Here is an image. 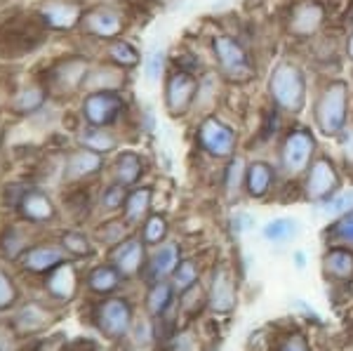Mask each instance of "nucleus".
<instances>
[{"label":"nucleus","mask_w":353,"mask_h":351,"mask_svg":"<svg viewBox=\"0 0 353 351\" xmlns=\"http://www.w3.org/2000/svg\"><path fill=\"white\" fill-rule=\"evenodd\" d=\"M349 85L344 81H330L313 104V123L325 137H339L349 126Z\"/></svg>","instance_id":"1"},{"label":"nucleus","mask_w":353,"mask_h":351,"mask_svg":"<svg viewBox=\"0 0 353 351\" xmlns=\"http://www.w3.org/2000/svg\"><path fill=\"white\" fill-rule=\"evenodd\" d=\"M269 97L278 111L297 116L306 106V76L294 61H281L273 66L269 78Z\"/></svg>","instance_id":"2"},{"label":"nucleus","mask_w":353,"mask_h":351,"mask_svg":"<svg viewBox=\"0 0 353 351\" xmlns=\"http://www.w3.org/2000/svg\"><path fill=\"white\" fill-rule=\"evenodd\" d=\"M316 158V139L306 128L288 130L285 139L278 151V168L288 179H297L306 174V170Z\"/></svg>","instance_id":"3"},{"label":"nucleus","mask_w":353,"mask_h":351,"mask_svg":"<svg viewBox=\"0 0 353 351\" xmlns=\"http://www.w3.org/2000/svg\"><path fill=\"white\" fill-rule=\"evenodd\" d=\"M212 54L217 59L219 73L229 81H250L254 73V64L250 59L248 50L243 48V43L231 33H219L212 38Z\"/></svg>","instance_id":"4"},{"label":"nucleus","mask_w":353,"mask_h":351,"mask_svg":"<svg viewBox=\"0 0 353 351\" xmlns=\"http://www.w3.org/2000/svg\"><path fill=\"white\" fill-rule=\"evenodd\" d=\"M198 144L208 156L224 161V158L236 156L238 146V134L229 123H224L221 118L212 116V113H205V118L198 126Z\"/></svg>","instance_id":"5"},{"label":"nucleus","mask_w":353,"mask_h":351,"mask_svg":"<svg viewBox=\"0 0 353 351\" xmlns=\"http://www.w3.org/2000/svg\"><path fill=\"white\" fill-rule=\"evenodd\" d=\"M339 172L337 166L330 156H316L313 163L306 170V179H304V194L311 201H330L334 194L339 191Z\"/></svg>","instance_id":"6"},{"label":"nucleus","mask_w":353,"mask_h":351,"mask_svg":"<svg viewBox=\"0 0 353 351\" xmlns=\"http://www.w3.org/2000/svg\"><path fill=\"white\" fill-rule=\"evenodd\" d=\"M125 111V101L118 90H94L83 101V118L92 128H106L116 123Z\"/></svg>","instance_id":"7"},{"label":"nucleus","mask_w":353,"mask_h":351,"mask_svg":"<svg viewBox=\"0 0 353 351\" xmlns=\"http://www.w3.org/2000/svg\"><path fill=\"white\" fill-rule=\"evenodd\" d=\"M198 97V78L191 71H174L165 83V106L168 113L174 118L186 116L193 106H196Z\"/></svg>","instance_id":"8"},{"label":"nucleus","mask_w":353,"mask_h":351,"mask_svg":"<svg viewBox=\"0 0 353 351\" xmlns=\"http://www.w3.org/2000/svg\"><path fill=\"white\" fill-rule=\"evenodd\" d=\"M325 24V5L321 0H297L288 12V33L299 41L316 36Z\"/></svg>","instance_id":"9"},{"label":"nucleus","mask_w":353,"mask_h":351,"mask_svg":"<svg viewBox=\"0 0 353 351\" xmlns=\"http://www.w3.org/2000/svg\"><path fill=\"white\" fill-rule=\"evenodd\" d=\"M97 325L111 339H121L132 328V304L123 297H111L97 307Z\"/></svg>","instance_id":"10"},{"label":"nucleus","mask_w":353,"mask_h":351,"mask_svg":"<svg viewBox=\"0 0 353 351\" xmlns=\"http://www.w3.org/2000/svg\"><path fill=\"white\" fill-rule=\"evenodd\" d=\"M208 302L210 309L217 314H231L238 304V288H236V276L233 269L226 262H219L212 269V279H210V290H208Z\"/></svg>","instance_id":"11"},{"label":"nucleus","mask_w":353,"mask_h":351,"mask_svg":"<svg viewBox=\"0 0 353 351\" xmlns=\"http://www.w3.org/2000/svg\"><path fill=\"white\" fill-rule=\"evenodd\" d=\"M83 28L85 33L99 38V41H113L123 33L125 28V17L116 12L113 8H94L90 12L83 14Z\"/></svg>","instance_id":"12"},{"label":"nucleus","mask_w":353,"mask_h":351,"mask_svg":"<svg viewBox=\"0 0 353 351\" xmlns=\"http://www.w3.org/2000/svg\"><path fill=\"white\" fill-rule=\"evenodd\" d=\"M41 21L54 31H71L83 21V10L71 0H48L41 8Z\"/></svg>","instance_id":"13"},{"label":"nucleus","mask_w":353,"mask_h":351,"mask_svg":"<svg viewBox=\"0 0 353 351\" xmlns=\"http://www.w3.org/2000/svg\"><path fill=\"white\" fill-rule=\"evenodd\" d=\"M45 290L59 302H71L78 292V269L71 262H61L50 274H45Z\"/></svg>","instance_id":"14"},{"label":"nucleus","mask_w":353,"mask_h":351,"mask_svg":"<svg viewBox=\"0 0 353 351\" xmlns=\"http://www.w3.org/2000/svg\"><path fill=\"white\" fill-rule=\"evenodd\" d=\"M85 78H88V61L83 59H66L61 64H57L52 73H50L48 85L52 90L61 94H71L73 90H78L81 85H85Z\"/></svg>","instance_id":"15"},{"label":"nucleus","mask_w":353,"mask_h":351,"mask_svg":"<svg viewBox=\"0 0 353 351\" xmlns=\"http://www.w3.org/2000/svg\"><path fill=\"white\" fill-rule=\"evenodd\" d=\"M111 264L121 271L123 279H132L144 267V241L128 239L111 250Z\"/></svg>","instance_id":"16"},{"label":"nucleus","mask_w":353,"mask_h":351,"mask_svg":"<svg viewBox=\"0 0 353 351\" xmlns=\"http://www.w3.org/2000/svg\"><path fill=\"white\" fill-rule=\"evenodd\" d=\"M21 269L28 271V274H50L54 267H59L64 262V248L57 245H48V243H41V245H33L21 254Z\"/></svg>","instance_id":"17"},{"label":"nucleus","mask_w":353,"mask_h":351,"mask_svg":"<svg viewBox=\"0 0 353 351\" xmlns=\"http://www.w3.org/2000/svg\"><path fill=\"white\" fill-rule=\"evenodd\" d=\"M101 168H104V156L83 146L81 151H73V154L66 158L64 177L68 182H83V179H90V177H94V174H99Z\"/></svg>","instance_id":"18"},{"label":"nucleus","mask_w":353,"mask_h":351,"mask_svg":"<svg viewBox=\"0 0 353 351\" xmlns=\"http://www.w3.org/2000/svg\"><path fill=\"white\" fill-rule=\"evenodd\" d=\"M21 217L31 224H45L50 219H54V203L45 191L41 189H28L24 196H21L19 205H17Z\"/></svg>","instance_id":"19"},{"label":"nucleus","mask_w":353,"mask_h":351,"mask_svg":"<svg viewBox=\"0 0 353 351\" xmlns=\"http://www.w3.org/2000/svg\"><path fill=\"white\" fill-rule=\"evenodd\" d=\"M181 257H179V245L176 243H163L153 250L149 267H146V276L153 281H165L168 276L174 274V269L179 267Z\"/></svg>","instance_id":"20"},{"label":"nucleus","mask_w":353,"mask_h":351,"mask_svg":"<svg viewBox=\"0 0 353 351\" xmlns=\"http://www.w3.org/2000/svg\"><path fill=\"white\" fill-rule=\"evenodd\" d=\"M273 182H276V170L266 161H254L248 166V174H245V194L257 201L266 198L271 194Z\"/></svg>","instance_id":"21"},{"label":"nucleus","mask_w":353,"mask_h":351,"mask_svg":"<svg viewBox=\"0 0 353 351\" xmlns=\"http://www.w3.org/2000/svg\"><path fill=\"white\" fill-rule=\"evenodd\" d=\"M151 198H153V191L149 186H139V189L130 191L128 198H125V205H123L125 222L130 226L144 224L146 217H149V210H151Z\"/></svg>","instance_id":"22"},{"label":"nucleus","mask_w":353,"mask_h":351,"mask_svg":"<svg viewBox=\"0 0 353 351\" xmlns=\"http://www.w3.org/2000/svg\"><path fill=\"white\" fill-rule=\"evenodd\" d=\"M323 267L325 274L337 281H351L353 279V250L346 245L327 248L325 257H323Z\"/></svg>","instance_id":"23"},{"label":"nucleus","mask_w":353,"mask_h":351,"mask_svg":"<svg viewBox=\"0 0 353 351\" xmlns=\"http://www.w3.org/2000/svg\"><path fill=\"white\" fill-rule=\"evenodd\" d=\"M174 283H168V281H153L149 292H146V311L153 316V319H161L170 311L174 302Z\"/></svg>","instance_id":"24"},{"label":"nucleus","mask_w":353,"mask_h":351,"mask_svg":"<svg viewBox=\"0 0 353 351\" xmlns=\"http://www.w3.org/2000/svg\"><path fill=\"white\" fill-rule=\"evenodd\" d=\"M144 158L134 151H125V154L118 156L116 166H113V179L123 186H132L139 182V177L144 174Z\"/></svg>","instance_id":"25"},{"label":"nucleus","mask_w":353,"mask_h":351,"mask_svg":"<svg viewBox=\"0 0 353 351\" xmlns=\"http://www.w3.org/2000/svg\"><path fill=\"white\" fill-rule=\"evenodd\" d=\"M121 271L113 264H99L88 274V288L94 295H111L121 288Z\"/></svg>","instance_id":"26"},{"label":"nucleus","mask_w":353,"mask_h":351,"mask_svg":"<svg viewBox=\"0 0 353 351\" xmlns=\"http://www.w3.org/2000/svg\"><path fill=\"white\" fill-rule=\"evenodd\" d=\"M48 323H50V314L36 302L21 307L19 314L14 316V325L19 328L21 332H38V330H43Z\"/></svg>","instance_id":"27"},{"label":"nucleus","mask_w":353,"mask_h":351,"mask_svg":"<svg viewBox=\"0 0 353 351\" xmlns=\"http://www.w3.org/2000/svg\"><path fill=\"white\" fill-rule=\"evenodd\" d=\"M78 141H81L85 149L97 151V154H101V156L109 154V151H113L118 146V139L113 137L109 130H104V128H88V130H83V132L78 134Z\"/></svg>","instance_id":"28"},{"label":"nucleus","mask_w":353,"mask_h":351,"mask_svg":"<svg viewBox=\"0 0 353 351\" xmlns=\"http://www.w3.org/2000/svg\"><path fill=\"white\" fill-rule=\"evenodd\" d=\"M297 234H299L297 219H290V217H276L271 222H266L264 229H261V236L269 243H288Z\"/></svg>","instance_id":"29"},{"label":"nucleus","mask_w":353,"mask_h":351,"mask_svg":"<svg viewBox=\"0 0 353 351\" xmlns=\"http://www.w3.org/2000/svg\"><path fill=\"white\" fill-rule=\"evenodd\" d=\"M245 174H248V163L243 156H231L229 166L224 170V191L226 196H238L245 186Z\"/></svg>","instance_id":"30"},{"label":"nucleus","mask_w":353,"mask_h":351,"mask_svg":"<svg viewBox=\"0 0 353 351\" xmlns=\"http://www.w3.org/2000/svg\"><path fill=\"white\" fill-rule=\"evenodd\" d=\"M109 57L118 69H132V66L139 64V52H137V48L130 41H123V38L111 41Z\"/></svg>","instance_id":"31"},{"label":"nucleus","mask_w":353,"mask_h":351,"mask_svg":"<svg viewBox=\"0 0 353 351\" xmlns=\"http://www.w3.org/2000/svg\"><path fill=\"white\" fill-rule=\"evenodd\" d=\"M26 250H28V241L17 226H10V229L3 231V236H0V252H3L5 257L21 259V254Z\"/></svg>","instance_id":"32"},{"label":"nucleus","mask_w":353,"mask_h":351,"mask_svg":"<svg viewBox=\"0 0 353 351\" xmlns=\"http://www.w3.org/2000/svg\"><path fill=\"white\" fill-rule=\"evenodd\" d=\"M170 224L163 214H149L146 222L141 224V241L144 245H161V243L168 239Z\"/></svg>","instance_id":"33"},{"label":"nucleus","mask_w":353,"mask_h":351,"mask_svg":"<svg viewBox=\"0 0 353 351\" xmlns=\"http://www.w3.org/2000/svg\"><path fill=\"white\" fill-rule=\"evenodd\" d=\"M198 276H201V269L193 259H181L179 267L174 269L172 279H174V288L179 290V295H184L186 290L198 285Z\"/></svg>","instance_id":"34"},{"label":"nucleus","mask_w":353,"mask_h":351,"mask_svg":"<svg viewBox=\"0 0 353 351\" xmlns=\"http://www.w3.org/2000/svg\"><path fill=\"white\" fill-rule=\"evenodd\" d=\"M61 248L68 254H73V257H90L92 254V243H90V239L83 231H66L61 236Z\"/></svg>","instance_id":"35"},{"label":"nucleus","mask_w":353,"mask_h":351,"mask_svg":"<svg viewBox=\"0 0 353 351\" xmlns=\"http://www.w3.org/2000/svg\"><path fill=\"white\" fill-rule=\"evenodd\" d=\"M217 76L214 73H205V76L198 81V97H196V106H201V109L210 111L212 109V104L217 101Z\"/></svg>","instance_id":"36"},{"label":"nucleus","mask_w":353,"mask_h":351,"mask_svg":"<svg viewBox=\"0 0 353 351\" xmlns=\"http://www.w3.org/2000/svg\"><path fill=\"white\" fill-rule=\"evenodd\" d=\"M43 101H45V90L38 88V85H33V88L24 90V92H21L19 97L14 99V111H19V113H33V111L41 109Z\"/></svg>","instance_id":"37"},{"label":"nucleus","mask_w":353,"mask_h":351,"mask_svg":"<svg viewBox=\"0 0 353 351\" xmlns=\"http://www.w3.org/2000/svg\"><path fill=\"white\" fill-rule=\"evenodd\" d=\"M327 234L332 236L334 241H339L341 245L353 248V208L349 212L339 214V219L327 229Z\"/></svg>","instance_id":"38"},{"label":"nucleus","mask_w":353,"mask_h":351,"mask_svg":"<svg viewBox=\"0 0 353 351\" xmlns=\"http://www.w3.org/2000/svg\"><path fill=\"white\" fill-rule=\"evenodd\" d=\"M125 198H128V186L113 182L109 189H104V194H101V208H104V210H109V212L123 210Z\"/></svg>","instance_id":"39"},{"label":"nucleus","mask_w":353,"mask_h":351,"mask_svg":"<svg viewBox=\"0 0 353 351\" xmlns=\"http://www.w3.org/2000/svg\"><path fill=\"white\" fill-rule=\"evenodd\" d=\"M14 302H17V285H14V281L10 279L8 271L0 269V311L12 307Z\"/></svg>","instance_id":"40"},{"label":"nucleus","mask_w":353,"mask_h":351,"mask_svg":"<svg viewBox=\"0 0 353 351\" xmlns=\"http://www.w3.org/2000/svg\"><path fill=\"white\" fill-rule=\"evenodd\" d=\"M353 208V189L351 191H337L330 201L325 203V210L334 214H344Z\"/></svg>","instance_id":"41"},{"label":"nucleus","mask_w":353,"mask_h":351,"mask_svg":"<svg viewBox=\"0 0 353 351\" xmlns=\"http://www.w3.org/2000/svg\"><path fill=\"white\" fill-rule=\"evenodd\" d=\"M165 69V50H153V52L146 57V64H144V71H146V78L151 83H156L161 78V73Z\"/></svg>","instance_id":"42"},{"label":"nucleus","mask_w":353,"mask_h":351,"mask_svg":"<svg viewBox=\"0 0 353 351\" xmlns=\"http://www.w3.org/2000/svg\"><path fill=\"white\" fill-rule=\"evenodd\" d=\"M278 351H311V347L301 332H288V335L278 342Z\"/></svg>","instance_id":"43"},{"label":"nucleus","mask_w":353,"mask_h":351,"mask_svg":"<svg viewBox=\"0 0 353 351\" xmlns=\"http://www.w3.org/2000/svg\"><path fill=\"white\" fill-rule=\"evenodd\" d=\"M252 226H254V217H252V214H248V212H236L231 217V229H233V234H236V236L250 231Z\"/></svg>","instance_id":"44"},{"label":"nucleus","mask_w":353,"mask_h":351,"mask_svg":"<svg viewBox=\"0 0 353 351\" xmlns=\"http://www.w3.org/2000/svg\"><path fill=\"white\" fill-rule=\"evenodd\" d=\"M339 144H341V151H344L346 163L353 168V126H346L344 132L339 134Z\"/></svg>","instance_id":"45"},{"label":"nucleus","mask_w":353,"mask_h":351,"mask_svg":"<svg viewBox=\"0 0 353 351\" xmlns=\"http://www.w3.org/2000/svg\"><path fill=\"white\" fill-rule=\"evenodd\" d=\"M172 351H196L191 332H179L176 337H172Z\"/></svg>","instance_id":"46"},{"label":"nucleus","mask_w":353,"mask_h":351,"mask_svg":"<svg viewBox=\"0 0 353 351\" xmlns=\"http://www.w3.org/2000/svg\"><path fill=\"white\" fill-rule=\"evenodd\" d=\"M294 307L304 311V314L309 316V319H313V321H316V323H321V316H318L316 311H313L311 307H306V304H304V299H294Z\"/></svg>","instance_id":"47"},{"label":"nucleus","mask_w":353,"mask_h":351,"mask_svg":"<svg viewBox=\"0 0 353 351\" xmlns=\"http://www.w3.org/2000/svg\"><path fill=\"white\" fill-rule=\"evenodd\" d=\"M292 262H294V267H297L299 271H304L306 269V252L304 250H297L292 254Z\"/></svg>","instance_id":"48"},{"label":"nucleus","mask_w":353,"mask_h":351,"mask_svg":"<svg viewBox=\"0 0 353 351\" xmlns=\"http://www.w3.org/2000/svg\"><path fill=\"white\" fill-rule=\"evenodd\" d=\"M346 57H349V59L353 61V33H351L349 41H346Z\"/></svg>","instance_id":"49"}]
</instances>
